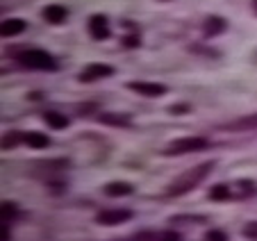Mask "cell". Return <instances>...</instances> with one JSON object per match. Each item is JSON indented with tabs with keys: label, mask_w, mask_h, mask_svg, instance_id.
<instances>
[{
	"label": "cell",
	"mask_w": 257,
	"mask_h": 241,
	"mask_svg": "<svg viewBox=\"0 0 257 241\" xmlns=\"http://www.w3.org/2000/svg\"><path fill=\"white\" fill-rule=\"evenodd\" d=\"M18 61L28 68H37V71H55L57 68V61L50 53L45 50H39V48H30V50H23L18 55Z\"/></svg>",
	"instance_id": "cell-2"
},
{
	"label": "cell",
	"mask_w": 257,
	"mask_h": 241,
	"mask_svg": "<svg viewBox=\"0 0 257 241\" xmlns=\"http://www.w3.org/2000/svg\"><path fill=\"white\" fill-rule=\"evenodd\" d=\"M226 30H227V21L221 18V16H210L203 25V32L207 37H219V34H223Z\"/></svg>",
	"instance_id": "cell-9"
},
{
	"label": "cell",
	"mask_w": 257,
	"mask_h": 241,
	"mask_svg": "<svg viewBox=\"0 0 257 241\" xmlns=\"http://www.w3.org/2000/svg\"><path fill=\"white\" fill-rule=\"evenodd\" d=\"M123 44L128 45V48H135V45H139V37H135V34H132V37H125Z\"/></svg>",
	"instance_id": "cell-24"
},
{
	"label": "cell",
	"mask_w": 257,
	"mask_h": 241,
	"mask_svg": "<svg viewBox=\"0 0 257 241\" xmlns=\"http://www.w3.org/2000/svg\"><path fill=\"white\" fill-rule=\"evenodd\" d=\"M105 196L109 198H119V196H130L132 191H135V184H130V182H123V180H116V182H107L105 187Z\"/></svg>",
	"instance_id": "cell-8"
},
{
	"label": "cell",
	"mask_w": 257,
	"mask_h": 241,
	"mask_svg": "<svg viewBox=\"0 0 257 241\" xmlns=\"http://www.w3.org/2000/svg\"><path fill=\"white\" fill-rule=\"evenodd\" d=\"M203 241H227V234L223 232V230H216V227H212V230H207V232H205Z\"/></svg>",
	"instance_id": "cell-19"
},
{
	"label": "cell",
	"mask_w": 257,
	"mask_h": 241,
	"mask_svg": "<svg viewBox=\"0 0 257 241\" xmlns=\"http://www.w3.org/2000/svg\"><path fill=\"white\" fill-rule=\"evenodd\" d=\"M25 143L30 148H34V151H44V148L50 146V136L44 135V132H28L25 135Z\"/></svg>",
	"instance_id": "cell-13"
},
{
	"label": "cell",
	"mask_w": 257,
	"mask_h": 241,
	"mask_svg": "<svg viewBox=\"0 0 257 241\" xmlns=\"http://www.w3.org/2000/svg\"><path fill=\"white\" fill-rule=\"evenodd\" d=\"M210 146V141L205 136H182L175 139L164 148V155H187V152H198L205 151Z\"/></svg>",
	"instance_id": "cell-3"
},
{
	"label": "cell",
	"mask_w": 257,
	"mask_h": 241,
	"mask_svg": "<svg viewBox=\"0 0 257 241\" xmlns=\"http://www.w3.org/2000/svg\"><path fill=\"white\" fill-rule=\"evenodd\" d=\"M98 120L105 123V125H114V128H128V125H132L130 116H125V114H98Z\"/></svg>",
	"instance_id": "cell-12"
},
{
	"label": "cell",
	"mask_w": 257,
	"mask_h": 241,
	"mask_svg": "<svg viewBox=\"0 0 257 241\" xmlns=\"http://www.w3.org/2000/svg\"><path fill=\"white\" fill-rule=\"evenodd\" d=\"M253 9H255V14H257V0H253Z\"/></svg>",
	"instance_id": "cell-27"
},
{
	"label": "cell",
	"mask_w": 257,
	"mask_h": 241,
	"mask_svg": "<svg viewBox=\"0 0 257 241\" xmlns=\"http://www.w3.org/2000/svg\"><path fill=\"white\" fill-rule=\"evenodd\" d=\"M21 141H25V135H21V132H7L5 139H2V148H5V151H7V148H16Z\"/></svg>",
	"instance_id": "cell-17"
},
{
	"label": "cell",
	"mask_w": 257,
	"mask_h": 241,
	"mask_svg": "<svg viewBox=\"0 0 257 241\" xmlns=\"http://www.w3.org/2000/svg\"><path fill=\"white\" fill-rule=\"evenodd\" d=\"M112 75H114L112 66H107V64H89V66L77 75V80L89 84V82H98V80H105V77H112Z\"/></svg>",
	"instance_id": "cell-5"
},
{
	"label": "cell",
	"mask_w": 257,
	"mask_h": 241,
	"mask_svg": "<svg viewBox=\"0 0 257 241\" xmlns=\"http://www.w3.org/2000/svg\"><path fill=\"white\" fill-rule=\"evenodd\" d=\"M2 241H9V223L5 221V226H2Z\"/></svg>",
	"instance_id": "cell-25"
},
{
	"label": "cell",
	"mask_w": 257,
	"mask_h": 241,
	"mask_svg": "<svg viewBox=\"0 0 257 241\" xmlns=\"http://www.w3.org/2000/svg\"><path fill=\"white\" fill-rule=\"evenodd\" d=\"M243 237L246 239H257V221H250L243 226Z\"/></svg>",
	"instance_id": "cell-21"
},
{
	"label": "cell",
	"mask_w": 257,
	"mask_h": 241,
	"mask_svg": "<svg viewBox=\"0 0 257 241\" xmlns=\"http://www.w3.org/2000/svg\"><path fill=\"white\" fill-rule=\"evenodd\" d=\"M44 120H45V125H48V128H53V130H64V128H68V123H71V120H68L64 114H60V112H45Z\"/></svg>",
	"instance_id": "cell-14"
},
{
	"label": "cell",
	"mask_w": 257,
	"mask_h": 241,
	"mask_svg": "<svg viewBox=\"0 0 257 241\" xmlns=\"http://www.w3.org/2000/svg\"><path fill=\"white\" fill-rule=\"evenodd\" d=\"M227 130H248V128H257V114L255 116H250V119H242V120H235V123H230V125H226Z\"/></svg>",
	"instance_id": "cell-18"
},
{
	"label": "cell",
	"mask_w": 257,
	"mask_h": 241,
	"mask_svg": "<svg viewBox=\"0 0 257 241\" xmlns=\"http://www.w3.org/2000/svg\"><path fill=\"white\" fill-rule=\"evenodd\" d=\"M25 28H28V23L23 18H7V21H2L0 32H2V37H18L21 32H25Z\"/></svg>",
	"instance_id": "cell-11"
},
{
	"label": "cell",
	"mask_w": 257,
	"mask_h": 241,
	"mask_svg": "<svg viewBox=\"0 0 257 241\" xmlns=\"http://www.w3.org/2000/svg\"><path fill=\"white\" fill-rule=\"evenodd\" d=\"M171 223H207V219L205 216H175V219H171Z\"/></svg>",
	"instance_id": "cell-20"
},
{
	"label": "cell",
	"mask_w": 257,
	"mask_h": 241,
	"mask_svg": "<svg viewBox=\"0 0 257 241\" xmlns=\"http://www.w3.org/2000/svg\"><path fill=\"white\" fill-rule=\"evenodd\" d=\"M168 112H171V114H180V112H189V107H184V105H182V107H171V109H168Z\"/></svg>",
	"instance_id": "cell-26"
},
{
	"label": "cell",
	"mask_w": 257,
	"mask_h": 241,
	"mask_svg": "<svg viewBox=\"0 0 257 241\" xmlns=\"http://www.w3.org/2000/svg\"><path fill=\"white\" fill-rule=\"evenodd\" d=\"M0 216H2V221H14L16 216H18V205L5 200L2 207H0Z\"/></svg>",
	"instance_id": "cell-16"
},
{
	"label": "cell",
	"mask_w": 257,
	"mask_h": 241,
	"mask_svg": "<svg viewBox=\"0 0 257 241\" xmlns=\"http://www.w3.org/2000/svg\"><path fill=\"white\" fill-rule=\"evenodd\" d=\"M239 187H243V191H242V196L243 194H255V182H250V180H239Z\"/></svg>",
	"instance_id": "cell-23"
},
{
	"label": "cell",
	"mask_w": 257,
	"mask_h": 241,
	"mask_svg": "<svg viewBox=\"0 0 257 241\" xmlns=\"http://www.w3.org/2000/svg\"><path fill=\"white\" fill-rule=\"evenodd\" d=\"M230 196H232V191H230V187H227V184H214V187L210 189V200H214V203L227 200Z\"/></svg>",
	"instance_id": "cell-15"
},
{
	"label": "cell",
	"mask_w": 257,
	"mask_h": 241,
	"mask_svg": "<svg viewBox=\"0 0 257 241\" xmlns=\"http://www.w3.org/2000/svg\"><path fill=\"white\" fill-rule=\"evenodd\" d=\"M44 18L48 23H53V25H60V23H64L68 18V9L64 5H48L44 9Z\"/></svg>",
	"instance_id": "cell-10"
},
{
	"label": "cell",
	"mask_w": 257,
	"mask_h": 241,
	"mask_svg": "<svg viewBox=\"0 0 257 241\" xmlns=\"http://www.w3.org/2000/svg\"><path fill=\"white\" fill-rule=\"evenodd\" d=\"M132 219H135V211L128 207H109V210H103L96 214V223H100V226H121Z\"/></svg>",
	"instance_id": "cell-4"
},
{
	"label": "cell",
	"mask_w": 257,
	"mask_h": 241,
	"mask_svg": "<svg viewBox=\"0 0 257 241\" xmlns=\"http://www.w3.org/2000/svg\"><path fill=\"white\" fill-rule=\"evenodd\" d=\"M128 89L141 93L146 98H157V96H164V93H166V87H164V84H157V82H128Z\"/></svg>",
	"instance_id": "cell-7"
},
{
	"label": "cell",
	"mask_w": 257,
	"mask_h": 241,
	"mask_svg": "<svg viewBox=\"0 0 257 241\" xmlns=\"http://www.w3.org/2000/svg\"><path fill=\"white\" fill-rule=\"evenodd\" d=\"M212 168H214V162H205V164L196 166V168L184 171L178 180H173L166 187V196H182V194H187L191 189H196L207 175L212 173Z\"/></svg>",
	"instance_id": "cell-1"
},
{
	"label": "cell",
	"mask_w": 257,
	"mask_h": 241,
	"mask_svg": "<svg viewBox=\"0 0 257 241\" xmlns=\"http://www.w3.org/2000/svg\"><path fill=\"white\" fill-rule=\"evenodd\" d=\"M155 241H182V237L178 232H173V230H168V232H162Z\"/></svg>",
	"instance_id": "cell-22"
},
{
	"label": "cell",
	"mask_w": 257,
	"mask_h": 241,
	"mask_svg": "<svg viewBox=\"0 0 257 241\" xmlns=\"http://www.w3.org/2000/svg\"><path fill=\"white\" fill-rule=\"evenodd\" d=\"M89 34H91V39H96V41H105V39H109L112 30H109L107 16H103V14L91 16L89 18Z\"/></svg>",
	"instance_id": "cell-6"
}]
</instances>
